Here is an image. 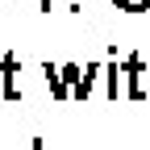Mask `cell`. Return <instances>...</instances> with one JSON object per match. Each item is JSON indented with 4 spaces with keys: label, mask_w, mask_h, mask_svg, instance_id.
I'll list each match as a JSON object with an SVG mask.
<instances>
[{
    "label": "cell",
    "mask_w": 150,
    "mask_h": 150,
    "mask_svg": "<svg viewBox=\"0 0 150 150\" xmlns=\"http://www.w3.org/2000/svg\"><path fill=\"white\" fill-rule=\"evenodd\" d=\"M33 150H46V146H42V142H38V146H33Z\"/></svg>",
    "instance_id": "6da1fadb"
}]
</instances>
